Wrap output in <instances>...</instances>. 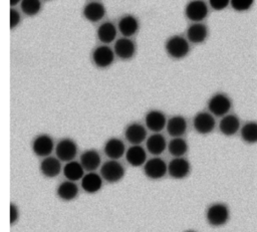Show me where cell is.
<instances>
[{
  "label": "cell",
  "mask_w": 257,
  "mask_h": 232,
  "mask_svg": "<svg viewBox=\"0 0 257 232\" xmlns=\"http://www.w3.org/2000/svg\"><path fill=\"white\" fill-rule=\"evenodd\" d=\"M205 217L209 225L213 227H221L229 221L230 210L226 204L216 202L207 208Z\"/></svg>",
  "instance_id": "6da1fadb"
},
{
  "label": "cell",
  "mask_w": 257,
  "mask_h": 232,
  "mask_svg": "<svg viewBox=\"0 0 257 232\" xmlns=\"http://www.w3.org/2000/svg\"><path fill=\"white\" fill-rule=\"evenodd\" d=\"M189 40L181 35H173L169 37L165 43L167 54L173 59H182L190 52Z\"/></svg>",
  "instance_id": "7a4b0ae2"
},
{
  "label": "cell",
  "mask_w": 257,
  "mask_h": 232,
  "mask_svg": "<svg viewBox=\"0 0 257 232\" xmlns=\"http://www.w3.org/2000/svg\"><path fill=\"white\" fill-rule=\"evenodd\" d=\"M208 110L214 117H224L228 114L232 108V100L231 98L223 92L214 93L207 102Z\"/></svg>",
  "instance_id": "3957f363"
},
{
  "label": "cell",
  "mask_w": 257,
  "mask_h": 232,
  "mask_svg": "<svg viewBox=\"0 0 257 232\" xmlns=\"http://www.w3.org/2000/svg\"><path fill=\"white\" fill-rule=\"evenodd\" d=\"M124 167L117 160H107L100 166V175L107 183L119 182L124 177Z\"/></svg>",
  "instance_id": "277c9868"
},
{
  "label": "cell",
  "mask_w": 257,
  "mask_h": 232,
  "mask_svg": "<svg viewBox=\"0 0 257 232\" xmlns=\"http://www.w3.org/2000/svg\"><path fill=\"white\" fill-rule=\"evenodd\" d=\"M185 16L193 22H203L209 14V6L205 0H190L185 6Z\"/></svg>",
  "instance_id": "5b68a950"
},
{
  "label": "cell",
  "mask_w": 257,
  "mask_h": 232,
  "mask_svg": "<svg viewBox=\"0 0 257 232\" xmlns=\"http://www.w3.org/2000/svg\"><path fill=\"white\" fill-rule=\"evenodd\" d=\"M144 174L151 180H159L168 174V164L159 156L147 160L143 166Z\"/></svg>",
  "instance_id": "8992f818"
},
{
  "label": "cell",
  "mask_w": 257,
  "mask_h": 232,
  "mask_svg": "<svg viewBox=\"0 0 257 232\" xmlns=\"http://www.w3.org/2000/svg\"><path fill=\"white\" fill-rule=\"evenodd\" d=\"M115 53L111 47L106 44L96 46L91 53V60L98 68H107L114 61Z\"/></svg>",
  "instance_id": "52a82bcc"
},
{
  "label": "cell",
  "mask_w": 257,
  "mask_h": 232,
  "mask_svg": "<svg viewBox=\"0 0 257 232\" xmlns=\"http://www.w3.org/2000/svg\"><path fill=\"white\" fill-rule=\"evenodd\" d=\"M215 117L210 111H199L193 118V128L200 135H208L215 130Z\"/></svg>",
  "instance_id": "ba28073f"
},
{
  "label": "cell",
  "mask_w": 257,
  "mask_h": 232,
  "mask_svg": "<svg viewBox=\"0 0 257 232\" xmlns=\"http://www.w3.org/2000/svg\"><path fill=\"white\" fill-rule=\"evenodd\" d=\"M31 149L37 157H48L55 150L54 141L49 135L40 134L33 139L31 143Z\"/></svg>",
  "instance_id": "9c48e42d"
},
{
  "label": "cell",
  "mask_w": 257,
  "mask_h": 232,
  "mask_svg": "<svg viewBox=\"0 0 257 232\" xmlns=\"http://www.w3.org/2000/svg\"><path fill=\"white\" fill-rule=\"evenodd\" d=\"M55 155L61 162H69L74 160L77 155L78 148L76 143L69 138H64L58 141L55 145Z\"/></svg>",
  "instance_id": "30bf717a"
},
{
  "label": "cell",
  "mask_w": 257,
  "mask_h": 232,
  "mask_svg": "<svg viewBox=\"0 0 257 232\" xmlns=\"http://www.w3.org/2000/svg\"><path fill=\"white\" fill-rule=\"evenodd\" d=\"M191 172V164L184 157H176L168 164V174L173 179L182 180L187 178Z\"/></svg>",
  "instance_id": "8fae6325"
},
{
  "label": "cell",
  "mask_w": 257,
  "mask_h": 232,
  "mask_svg": "<svg viewBox=\"0 0 257 232\" xmlns=\"http://www.w3.org/2000/svg\"><path fill=\"white\" fill-rule=\"evenodd\" d=\"M113 51L115 53V56H117L119 59L128 60L135 56L137 46L132 38L122 36L114 42Z\"/></svg>",
  "instance_id": "7c38bea8"
},
{
  "label": "cell",
  "mask_w": 257,
  "mask_h": 232,
  "mask_svg": "<svg viewBox=\"0 0 257 232\" xmlns=\"http://www.w3.org/2000/svg\"><path fill=\"white\" fill-rule=\"evenodd\" d=\"M167 118L162 110L151 109L145 115V126L153 133H160L167 126Z\"/></svg>",
  "instance_id": "4fadbf2b"
},
{
  "label": "cell",
  "mask_w": 257,
  "mask_h": 232,
  "mask_svg": "<svg viewBox=\"0 0 257 232\" xmlns=\"http://www.w3.org/2000/svg\"><path fill=\"white\" fill-rule=\"evenodd\" d=\"M124 138L132 145H141L147 140V129L140 123H131L124 129Z\"/></svg>",
  "instance_id": "5bb4252c"
},
{
  "label": "cell",
  "mask_w": 257,
  "mask_h": 232,
  "mask_svg": "<svg viewBox=\"0 0 257 232\" xmlns=\"http://www.w3.org/2000/svg\"><path fill=\"white\" fill-rule=\"evenodd\" d=\"M105 12V7L101 2L97 0H92L84 5L82 15L87 21L95 23L100 21L104 17Z\"/></svg>",
  "instance_id": "9a60e30c"
},
{
  "label": "cell",
  "mask_w": 257,
  "mask_h": 232,
  "mask_svg": "<svg viewBox=\"0 0 257 232\" xmlns=\"http://www.w3.org/2000/svg\"><path fill=\"white\" fill-rule=\"evenodd\" d=\"M139 19L133 14H125L121 16L117 22V29L123 37H133L139 31Z\"/></svg>",
  "instance_id": "2e32d148"
},
{
  "label": "cell",
  "mask_w": 257,
  "mask_h": 232,
  "mask_svg": "<svg viewBox=\"0 0 257 232\" xmlns=\"http://www.w3.org/2000/svg\"><path fill=\"white\" fill-rule=\"evenodd\" d=\"M240 119L234 113H228L221 118L219 122V131L226 137H232L240 132L241 129Z\"/></svg>",
  "instance_id": "e0dca14e"
},
{
  "label": "cell",
  "mask_w": 257,
  "mask_h": 232,
  "mask_svg": "<svg viewBox=\"0 0 257 232\" xmlns=\"http://www.w3.org/2000/svg\"><path fill=\"white\" fill-rule=\"evenodd\" d=\"M103 181L100 174L87 172L80 180V187L87 194H95L102 188Z\"/></svg>",
  "instance_id": "ac0fdd59"
},
{
  "label": "cell",
  "mask_w": 257,
  "mask_h": 232,
  "mask_svg": "<svg viewBox=\"0 0 257 232\" xmlns=\"http://www.w3.org/2000/svg\"><path fill=\"white\" fill-rule=\"evenodd\" d=\"M125 146L123 142L115 137L106 140L103 146V152L109 160H118L125 154Z\"/></svg>",
  "instance_id": "d6986e66"
},
{
  "label": "cell",
  "mask_w": 257,
  "mask_h": 232,
  "mask_svg": "<svg viewBox=\"0 0 257 232\" xmlns=\"http://www.w3.org/2000/svg\"><path fill=\"white\" fill-rule=\"evenodd\" d=\"M40 173L46 178H55L62 171L61 161L57 157H45L39 165Z\"/></svg>",
  "instance_id": "ffe728a7"
},
{
  "label": "cell",
  "mask_w": 257,
  "mask_h": 232,
  "mask_svg": "<svg viewBox=\"0 0 257 232\" xmlns=\"http://www.w3.org/2000/svg\"><path fill=\"white\" fill-rule=\"evenodd\" d=\"M209 35V29L203 22H193L187 29V39L194 44L203 43Z\"/></svg>",
  "instance_id": "44dd1931"
},
{
  "label": "cell",
  "mask_w": 257,
  "mask_h": 232,
  "mask_svg": "<svg viewBox=\"0 0 257 232\" xmlns=\"http://www.w3.org/2000/svg\"><path fill=\"white\" fill-rule=\"evenodd\" d=\"M146 149L153 156H160L168 149V142L162 134L154 133L147 138Z\"/></svg>",
  "instance_id": "7402d4cb"
},
{
  "label": "cell",
  "mask_w": 257,
  "mask_h": 232,
  "mask_svg": "<svg viewBox=\"0 0 257 232\" xmlns=\"http://www.w3.org/2000/svg\"><path fill=\"white\" fill-rule=\"evenodd\" d=\"M187 128H188L187 120L181 114H176L171 117L168 120L167 126H166V130L172 138L183 137L187 132Z\"/></svg>",
  "instance_id": "603a6c76"
},
{
  "label": "cell",
  "mask_w": 257,
  "mask_h": 232,
  "mask_svg": "<svg viewBox=\"0 0 257 232\" xmlns=\"http://www.w3.org/2000/svg\"><path fill=\"white\" fill-rule=\"evenodd\" d=\"M124 157L132 167H142L147 162V152L141 145H132L126 149Z\"/></svg>",
  "instance_id": "cb8c5ba5"
},
{
  "label": "cell",
  "mask_w": 257,
  "mask_h": 232,
  "mask_svg": "<svg viewBox=\"0 0 257 232\" xmlns=\"http://www.w3.org/2000/svg\"><path fill=\"white\" fill-rule=\"evenodd\" d=\"M79 162L83 169L87 172H94L98 167L101 166L100 155L96 150L93 149L83 151L80 155Z\"/></svg>",
  "instance_id": "d4e9b609"
},
{
  "label": "cell",
  "mask_w": 257,
  "mask_h": 232,
  "mask_svg": "<svg viewBox=\"0 0 257 232\" xmlns=\"http://www.w3.org/2000/svg\"><path fill=\"white\" fill-rule=\"evenodd\" d=\"M79 193V188L76 185L75 182L65 180L61 182L56 189V195L57 197L64 201V202H69L74 200Z\"/></svg>",
  "instance_id": "484cf974"
},
{
  "label": "cell",
  "mask_w": 257,
  "mask_h": 232,
  "mask_svg": "<svg viewBox=\"0 0 257 232\" xmlns=\"http://www.w3.org/2000/svg\"><path fill=\"white\" fill-rule=\"evenodd\" d=\"M117 26L110 21H104L99 24L96 30V36L98 40L103 44H109L115 40L117 35Z\"/></svg>",
  "instance_id": "4316f807"
},
{
  "label": "cell",
  "mask_w": 257,
  "mask_h": 232,
  "mask_svg": "<svg viewBox=\"0 0 257 232\" xmlns=\"http://www.w3.org/2000/svg\"><path fill=\"white\" fill-rule=\"evenodd\" d=\"M84 171L85 170L83 169L80 162H77L74 160L66 162L62 168V173H63V176L66 178V180L73 181V182L81 180L82 177L84 176Z\"/></svg>",
  "instance_id": "83f0119b"
},
{
  "label": "cell",
  "mask_w": 257,
  "mask_h": 232,
  "mask_svg": "<svg viewBox=\"0 0 257 232\" xmlns=\"http://www.w3.org/2000/svg\"><path fill=\"white\" fill-rule=\"evenodd\" d=\"M240 136L246 144H257V122L249 121L245 123L240 129Z\"/></svg>",
  "instance_id": "f1b7e54d"
},
{
  "label": "cell",
  "mask_w": 257,
  "mask_h": 232,
  "mask_svg": "<svg viewBox=\"0 0 257 232\" xmlns=\"http://www.w3.org/2000/svg\"><path fill=\"white\" fill-rule=\"evenodd\" d=\"M188 143L185 139L182 137L178 138H173L169 143H168V151L169 153L174 157H184L185 154L188 152Z\"/></svg>",
  "instance_id": "f546056e"
},
{
  "label": "cell",
  "mask_w": 257,
  "mask_h": 232,
  "mask_svg": "<svg viewBox=\"0 0 257 232\" xmlns=\"http://www.w3.org/2000/svg\"><path fill=\"white\" fill-rule=\"evenodd\" d=\"M41 0H22L20 3L21 11L26 16H35L41 11Z\"/></svg>",
  "instance_id": "4dcf8cb0"
},
{
  "label": "cell",
  "mask_w": 257,
  "mask_h": 232,
  "mask_svg": "<svg viewBox=\"0 0 257 232\" xmlns=\"http://www.w3.org/2000/svg\"><path fill=\"white\" fill-rule=\"evenodd\" d=\"M255 0H231L230 6L237 12H245L252 8Z\"/></svg>",
  "instance_id": "1f68e13d"
},
{
  "label": "cell",
  "mask_w": 257,
  "mask_h": 232,
  "mask_svg": "<svg viewBox=\"0 0 257 232\" xmlns=\"http://www.w3.org/2000/svg\"><path fill=\"white\" fill-rule=\"evenodd\" d=\"M231 0H208L209 6L216 10V11H222L226 9L230 5Z\"/></svg>",
  "instance_id": "d6a6232c"
},
{
  "label": "cell",
  "mask_w": 257,
  "mask_h": 232,
  "mask_svg": "<svg viewBox=\"0 0 257 232\" xmlns=\"http://www.w3.org/2000/svg\"><path fill=\"white\" fill-rule=\"evenodd\" d=\"M21 21V15L19 13L18 10L14 9L13 7H11L10 9V28L14 29L15 27L18 26V24Z\"/></svg>",
  "instance_id": "836d02e7"
},
{
  "label": "cell",
  "mask_w": 257,
  "mask_h": 232,
  "mask_svg": "<svg viewBox=\"0 0 257 232\" xmlns=\"http://www.w3.org/2000/svg\"><path fill=\"white\" fill-rule=\"evenodd\" d=\"M19 218V211L16 205H14L13 203L10 204V224L13 225L14 223L17 222Z\"/></svg>",
  "instance_id": "e575fe53"
},
{
  "label": "cell",
  "mask_w": 257,
  "mask_h": 232,
  "mask_svg": "<svg viewBox=\"0 0 257 232\" xmlns=\"http://www.w3.org/2000/svg\"><path fill=\"white\" fill-rule=\"evenodd\" d=\"M21 1H22V0H10V5H11V7H14V6H16L17 4H20Z\"/></svg>",
  "instance_id": "d590c367"
},
{
  "label": "cell",
  "mask_w": 257,
  "mask_h": 232,
  "mask_svg": "<svg viewBox=\"0 0 257 232\" xmlns=\"http://www.w3.org/2000/svg\"><path fill=\"white\" fill-rule=\"evenodd\" d=\"M185 232H196V231H193V230H188V231H185Z\"/></svg>",
  "instance_id": "8d00e7d4"
},
{
  "label": "cell",
  "mask_w": 257,
  "mask_h": 232,
  "mask_svg": "<svg viewBox=\"0 0 257 232\" xmlns=\"http://www.w3.org/2000/svg\"><path fill=\"white\" fill-rule=\"evenodd\" d=\"M45 1H49V0H45Z\"/></svg>",
  "instance_id": "74e56055"
}]
</instances>
